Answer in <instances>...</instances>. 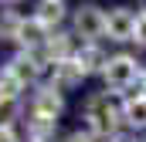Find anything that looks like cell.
I'll list each match as a JSON object with an SVG mask.
<instances>
[{"mask_svg": "<svg viewBox=\"0 0 146 142\" xmlns=\"http://www.w3.org/2000/svg\"><path fill=\"white\" fill-rule=\"evenodd\" d=\"M21 91H24V81L3 68L0 71V98H21Z\"/></svg>", "mask_w": 146, "mask_h": 142, "instance_id": "14", "label": "cell"}, {"mask_svg": "<svg viewBox=\"0 0 146 142\" xmlns=\"http://www.w3.org/2000/svg\"><path fill=\"white\" fill-rule=\"evenodd\" d=\"M61 108H65L61 91H58L54 85H44V88H37V91H34V102H31V118H48V122H58Z\"/></svg>", "mask_w": 146, "mask_h": 142, "instance_id": "4", "label": "cell"}, {"mask_svg": "<svg viewBox=\"0 0 146 142\" xmlns=\"http://www.w3.org/2000/svg\"><path fill=\"white\" fill-rule=\"evenodd\" d=\"M48 24H41L37 17L31 20H21V31H17V41H21V47L24 51H41L44 44H48Z\"/></svg>", "mask_w": 146, "mask_h": 142, "instance_id": "7", "label": "cell"}, {"mask_svg": "<svg viewBox=\"0 0 146 142\" xmlns=\"http://www.w3.org/2000/svg\"><path fill=\"white\" fill-rule=\"evenodd\" d=\"M136 41H139V44H146V10L139 14V20H136Z\"/></svg>", "mask_w": 146, "mask_h": 142, "instance_id": "17", "label": "cell"}, {"mask_svg": "<svg viewBox=\"0 0 146 142\" xmlns=\"http://www.w3.org/2000/svg\"><path fill=\"white\" fill-rule=\"evenodd\" d=\"M122 122L133 129H146V95H133L122 102Z\"/></svg>", "mask_w": 146, "mask_h": 142, "instance_id": "11", "label": "cell"}, {"mask_svg": "<svg viewBox=\"0 0 146 142\" xmlns=\"http://www.w3.org/2000/svg\"><path fill=\"white\" fill-rule=\"evenodd\" d=\"M139 142H143V139H139Z\"/></svg>", "mask_w": 146, "mask_h": 142, "instance_id": "22", "label": "cell"}, {"mask_svg": "<svg viewBox=\"0 0 146 142\" xmlns=\"http://www.w3.org/2000/svg\"><path fill=\"white\" fill-rule=\"evenodd\" d=\"M75 61L82 64V71H85V74L106 71V64H109V58L102 54V47H99V44H82V47L75 51Z\"/></svg>", "mask_w": 146, "mask_h": 142, "instance_id": "9", "label": "cell"}, {"mask_svg": "<svg viewBox=\"0 0 146 142\" xmlns=\"http://www.w3.org/2000/svg\"><path fill=\"white\" fill-rule=\"evenodd\" d=\"M44 54L41 51H21V54H14L10 61H7V71L10 74H17L24 85H34L37 78H41V71H44Z\"/></svg>", "mask_w": 146, "mask_h": 142, "instance_id": "5", "label": "cell"}, {"mask_svg": "<svg viewBox=\"0 0 146 142\" xmlns=\"http://www.w3.org/2000/svg\"><path fill=\"white\" fill-rule=\"evenodd\" d=\"M112 142H139V139H129V135H112Z\"/></svg>", "mask_w": 146, "mask_h": 142, "instance_id": "20", "label": "cell"}, {"mask_svg": "<svg viewBox=\"0 0 146 142\" xmlns=\"http://www.w3.org/2000/svg\"><path fill=\"white\" fill-rule=\"evenodd\" d=\"M106 20H109V14L106 10H99L95 3H85V7H78L75 10V34L82 37L85 44H95L99 37H106Z\"/></svg>", "mask_w": 146, "mask_h": 142, "instance_id": "3", "label": "cell"}, {"mask_svg": "<svg viewBox=\"0 0 146 142\" xmlns=\"http://www.w3.org/2000/svg\"><path fill=\"white\" fill-rule=\"evenodd\" d=\"M102 78H106V88H112V91H129L133 85H139L143 68H139L136 58H129V54H115V58H109Z\"/></svg>", "mask_w": 146, "mask_h": 142, "instance_id": "2", "label": "cell"}, {"mask_svg": "<svg viewBox=\"0 0 146 142\" xmlns=\"http://www.w3.org/2000/svg\"><path fill=\"white\" fill-rule=\"evenodd\" d=\"M54 125L58 122H48V118H27V135L34 142H48L54 135Z\"/></svg>", "mask_w": 146, "mask_h": 142, "instance_id": "13", "label": "cell"}, {"mask_svg": "<svg viewBox=\"0 0 146 142\" xmlns=\"http://www.w3.org/2000/svg\"><path fill=\"white\" fill-rule=\"evenodd\" d=\"M0 142H21L17 132H14V125H0Z\"/></svg>", "mask_w": 146, "mask_h": 142, "instance_id": "18", "label": "cell"}, {"mask_svg": "<svg viewBox=\"0 0 146 142\" xmlns=\"http://www.w3.org/2000/svg\"><path fill=\"white\" fill-rule=\"evenodd\" d=\"M85 122H88V132L92 135L112 139V135H119L122 108L115 105V102H109V95H92L85 102Z\"/></svg>", "mask_w": 146, "mask_h": 142, "instance_id": "1", "label": "cell"}, {"mask_svg": "<svg viewBox=\"0 0 146 142\" xmlns=\"http://www.w3.org/2000/svg\"><path fill=\"white\" fill-rule=\"evenodd\" d=\"M82 78H85V71L82 64L68 58V61H58V64H51V85L61 91V88H75V85H82Z\"/></svg>", "mask_w": 146, "mask_h": 142, "instance_id": "8", "label": "cell"}, {"mask_svg": "<svg viewBox=\"0 0 146 142\" xmlns=\"http://www.w3.org/2000/svg\"><path fill=\"white\" fill-rule=\"evenodd\" d=\"M136 20H139V14H133L129 7H115L109 10V20H106V34L109 41H136Z\"/></svg>", "mask_w": 146, "mask_h": 142, "instance_id": "6", "label": "cell"}, {"mask_svg": "<svg viewBox=\"0 0 146 142\" xmlns=\"http://www.w3.org/2000/svg\"><path fill=\"white\" fill-rule=\"evenodd\" d=\"M21 20H24V17H17V14L3 10V14H0V41H17V31H21Z\"/></svg>", "mask_w": 146, "mask_h": 142, "instance_id": "15", "label": "cell"}, {"mask_svg": "<svg viewBox=\"0 0 146 142\" xmlns=\"http://www.w3.org/2000/svg\"><path fill=\"white\" fill-rule=\"evenodd\" d=\"M3 3H17V0H3Z\"/></svg>", "mask_w": 146, "mask_h": 142, "instance_id": "21", "label": "cell"}, {"mask_svg": "<svg viewBox=\"0 0 146 142\" xmlns=\"http://www.w3.org/2000/svg\"><path fill=\"white\" fill-rule=\"evenodd\" d=\"M21 112V98H0V125H14Z\"/></svg>", "mask_w": 146, "mask_h": 142, "instance_id": "16", "label": "cell"}, {"mask_svg": "<svg viewBox=\"0 0 146 142\" xmlns=\"http://www.w3.org/2000/svg\"><path fill=\"white\" fill-rule=\"evenodd\" d=\"M65 142H95V135H92V132L85 129V132H72V135H68Z\"/></svg>", "mask_w": 146, "mask_h": 142, "instance_id": "19", "label": "cell"}, {"mask_svg": "<svg viewBox=\"0 0 146 142\" xmlns=\"http://www.w3.org/2000/svg\"><path fill=\"white\" fill-rule=\"evenodd\" d=\"M34 17L41 20V24L54 27V24H61V20H65V3H61V0H41V7H37Z\"/></svg>", "mask_w": 146, "mask_h": 142, "instance_id": "12", "label": "cell"}, {"mask_svg": "<svg viewBox=\"0 0 146 142\" xmlns=\"http://www.w3.org/2000/svg\"><path fill=\"white\" fill-rule=\"evenodd\" d=\"M41 54H44L48 64H58V61L75 58V54H72V37H68V34H51V37H48V44L41 47Z\"/></svg>", "mask_w": 146, "mask_h": 142, "instance_id": "10", "label": "cell"}]
</instances>
